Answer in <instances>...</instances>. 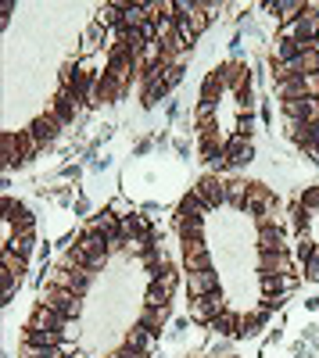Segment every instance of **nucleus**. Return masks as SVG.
I'll return each mask as SVG.
<instances>
[{
	"mask_svg": "<svg viewBox=\"0 0 319 358\" xmlns=\"http://www.w3.org/2000/svg\"><path fill=\"white\" fill-rule=\"evenodd\" d=\"M295 57H298V40H276V43H273V54H269L273 69H276V65H291Z\"/></svg>",
	"mask_w": 319,
	"mask_h": 358,
	"instance_id": "22",
	"label": "nucleus"
},
{
	"mask_svg": "<svg viewBox=\"0 0 319 358\" xmlns=\"http://www.w3.org/2000/svg\"><path fill=\"white\" fill-rule=\"evenodd\" d=\"M101 40H104V25L94 22V25L83 33V54H97V50H101Z\"/></svg>",
	"mask_w": 319,
	"mask_h": 358,
	"instance_id": "33",
	"label": "nucleus"
},
{
	"mask_svg": "<svg viewBox=\"0 0 319 358\" xmlns=\"http://www.w3.org/2000/svg\"><path fill=\"white\" fill-rule=\"evenodd\" d=\"M316 54H319V40H316Z\"/></svg>",
	"mask_w": 319,
	"mask_h": 358,
	"instance_id": "48",
	"label": "nucleus"
},
{
	"mask_svg": "<svg viewBox=\"0 0 319 358\" xmlns=\"http://www.w3.org/2000/svg\"><path fill=\"white\" fill-rule=\"evenodd\" d=\"M295 244H298V248H295V255H298V262L305 265V262H309V255L316 251V244H312V236H309V233H298V241H295Z\"/></svg>",
	"mask_w": 319,
	"mask_h": 358,
	"instance_id": "38",
	"label": "nucleus"
},
{
	"mask_svg": "<svg viewBox=\"0 0 319 358\" xmlns=\"http://www.w3.org/2000/svg\"><path fill=\"white\" fill-rule=\"evenodd\" d=\"M298 201H302V208L309 215H319V187H305V194Z\"/></svg>",
	"mask_w": 319,
	"mask_h": 358,
	"instance_id": "36",
	"label": "nucleus"
},
{
	"mask_svg": "<svg viewBox=\"0 0 319 358\" xmlns=\"http://www.w3.org/2000/svg\"><path fill=\"white\" fill-rule=\"evenodd\" d=\"M176 33H180V36H183L190 47H194V40H197V36H194V29H190V22H187V18H176Z\"/></svg>",
	"mask_w": 319,
	"mask_h": 358,
	"instance_id": "45",
	"label": "nucleus"
},
{
	"mask_svg": "<svg viewBox=\"0 0 319 358\" xmlns=\"http://www.w3.org/2000/svg\"><path fill=\"white\" fill-rule=\"evenodd\" d=\"M237 133L251 140V133H255V115H251V111H241V115H237Z\"/></svg>",
	"mask_w": 319,
	"mask_h": 358,
	"instance_id": "41",
	"label": "nucleus"
},
{
	"mask_svg": "<svg viewBox=\"0 0 319 358\" xmlns=\"http://www.w3.org/2000/svg\"><path fill=\"white\" fill-rule=\"evenodd\" d=\"M258 273H266V276H291V273H295L291 251H269V255H258Z\"/></svg>",
	"mask_w": 319,
	"mask_h": 358,
	"instance_id": "8",
	"label": "nucleus"
},
{
	"mask_svg": "<svg viewBox=\"0 0 319 358\" xmlns=\"http://www.w3.org/2000/svg\"><path fill=\"white\" fill-rule=\"evenodd\" d=\"M108 358H140V355H136V351H129V348H122V351H111Z\"/></svg>",
	"mask_w": 319,
	"mask_h": 358,
	"instance_id": "46",
	"label": "nucleus"
},
{
	"mask_svg": "<svg viewBox=\"0 0 319 358\" xmlns=\"http://www.w3.org/2000/svg\"><path fill=\"white\" fill-rule=\"evenodd\" d=\"M29 129H33V136H36V140L47 147V143H54L57 136H62V129H65V126L57 122V118H54L50 111H43V115H40V118H36V122L29 126Z\"/></svg>",
	"mask_w": 319,
	"mask_h": 358,
	"instance_id": "12",
	"label": "nucleus"
},
{
	"mask_svg": "<svg viewBox=\"0 0 319 358\" xmlns=\"http://www.w3.org/2000/svg\"><path fill=\"white\" fill-rule=\"evenodd\" d=\"M43 283H54V287H65V290H72V294H86L90 290V280H94V273L90 268H69V265H47L43 268Z\"/></svg>",
	"mask_w": 319,
	"mask_h": 358,
	"instance_id": "2",
	"label": "nucleus"
},
{
	"mask_svg": "<svg viewBox=\"0 0 319 358\" xmlns=\"http://www.w3.org/2000/svg\"><path fill=\"white\" fill-rule=\"evenodd\" d=\"M266 8L276 11V18H280L283 25H291V22H298V18L305 15L309 4H302V0H276V4H266Z\"/></svg>",
	"mask_w": 319,
	"mask_h": 358,
	"instance_id": "19",
	"label": "nucleus"
},
{
	"mask_svg": "<svg viewBox=\"0 0 319 358\" xmlns=\"http://www.w3.org/2000/svg\"><path fill=\"white\" fill-rule=\"evenodd\" d=\"M126 348L136 351L140 358H148V355L155 351V334H151V330H143V326L136 322L133 330H126Z\"/></svg>",
	"mask_w": 319,
	"mask_h": 358,
	"instance_id": "13",
	"label": "nucleus"
},
{
	"mask_svg": "<svg viewBox=\"0 0 319 358\" xmlns=\"http://www.w3.org/2000/svg\"><path fill=\"white\" fill-rule=\"evenodd\" d=\"M18 151H22V165H25V162H33V158L43 151V143L33 136V129H29V126L18 129Z\"/></svg>",
	"mask_w": 319,
	"mask_h": 358,
	"instance_id": "25",
	"label": "nucleus"
},
{
	"mask_svg": "<svg viewBox=\"0 0 319 358\" xmlns=\"http://www.w3.org/2000/svg\"><path fill=\"white\" fill-rule=\"evenodd\" d=\"M295 25H298V40L316 43V40H319V4H309V8H305V15H302Z\"/></svg>",
	"mask_w": 319,
	"mask_h": 358,
	"instance_id": "15",
	"label": "nucleus"
},
{
	"mask_svg": "<svg viewBox=\"0 0 319 358\" xmlns=\"http://www.w3.org/2000/svg\"><path fill=\"white\" fill-rule=\"evenodd\" d=\"M190 194L201 197L208 208H222V204H226V179H219V176H201L197 183L190 187Z\"/></svg>",
	"mask_w": 319,
	"mask_h": 358,
	"instance_id": "5",
	"label": "nucleus"
},
{
	"mask_svg": "<svg viewBox=\"0 0 319 358\" xmlns=\"http://www.w3.org/2000/svg\"><path fill=\"white\" fill-rule=\"evenodd\" d=\"M273 208H276L273 187H266V183H251V187H248V201H244V208H241L244 215H262V212H273Z\"/></svg>",
	"mask_w": 319,
	"mask_h": 358,
	"instance_id": "6",
	"label": "nucleus"
},
{
	"mask_svg": "<svg viewBox=\"0 0 319 358\" xmlns=\"http://www.w3.org/2000/svg\"><path fill=\"white\" fill-rule=\"evenodd\" d=\"M258 255H269V251H287V236L283 226H269V229H258Z\"/></svg>",
	"mask_w": 319,
	"mask_h": 358,
	"instance_id": "14",
	"label": "nucleus"
},
{
	"mask_svg": "<svg viewBox=\"0 0 319 358\" xmlns=\"http://www.w3.org/2000/svg\"><path fill=\"white\" fill-rule=\"evenodd\" d=\"M25 326H36V330H57V334H69V319L65 315H57L54 308H47V305H40L36 301V308H33V315H29V322Z\"/></svg>",
	"mask_w": 319,
	"mask_h": 358,
	"instance_id": "7",
	"label": "nucleus"
},
{
	"mask_svg": "<svg viewBox=\"0 0 319 358\" xmlns=\"http://www.w3.org/2000/svg\"><path fill=\"white\" fill-rule=\"evenodd\" d=\"M36 297H40V305L54 308L57 315H65V319H79V312H83V297L79 294H72L65 287H54V283H43V280H40Z\"/></svg>",
	"mask_w": 319,
	"mask_h": 358,
	"instance_id": "1",
	"label": "nucleus"
},
{
	"mask_svg": "<svg viewBox=\"0 0 319 358\" xmlns=\"http://www.w3.org/2000/svg\"><path fill=\"white\" fill-rule=\"evenodd\" d=\"M176 233H180V244L205 241V219H176Z\"/></svg>",
	"mask_w": 319,
	"mask_h": 358,
	"instance_id": "20",
	"label": "nucleus"
},
{
	"mask_svg": "<svg viewBox=\"0 0 319 358\" xmlns=\"http://www.w3.org/2000/svg\"><path fill=\"white\" fill-rule=\"evenodd\" d=\"M212 212V208L201 201V197H194V194H187L183 201H180V208H176V219H205Z\"/></svg>",
	"mask_w": 319,
	"mask_h": 358,
	"instance_id": "21",
	"label": "nucleus"
},
{
	"mask_svg": "<svg viewBox=\"0 0 319 358\" xmlns=\"http://www.w3.org/2000/svg\"><path fill=\"white\" fill-rule=\"evenodd\" d=\"M4 268H8V273H15V276L22 280V273H25V258H18L11 248H4Z\"/></svg>",
	"mask_w": 319,
	"mask_h": 358,
	"instance_id": "37",
	"label": "nucleus"
},
{
	"mask_svg": "<svg viewBox=\"0 0 319 358\" xmlns=\"http://www.w3.org/2000/svg\"><path fill=\"white\" fill-rule=\"evenodd\" d=\"M219 76H222V86L237 94V90L248 83V65H244V62H226V65L219 69Z\"/></svg>",
	"mask_w": 319,
	"mask_h": 358,
	"instance_id": "16",
	"label": "nucleus"
},
{
	"mask_svg": "<svg viewBox=\"0 0 319 358\" xmlns=\"http://www.w3.org/2000/svg\"><path fill=\"white\" fill-rule=\"evenodd\" d=\"M169 94L165 83H155V86H143V108H158V101Z\"/></svg>",
	"mask_w": 319,
	"mask_h": 358,
	"instance_id": "34",
	"label": "nucleus"
},
{
	"mask_svg": "<svg viewBox=\"0 0 319 358\" xmlns=\"http://www.w3.org/2000/svg\"><path fill=\"white\" fill-rule=\"evenodd\" d=\"M4 248H11L18 258H25V262H29V255H33V248H36V233H15V241H11V244H4Z\"/></svg>",
	"mask_w": 319,
	"mask_h": 358,
	"instance_id": "30",
	"label": "nucleus"
},
{
	"mask_svg": "<svg viewBox=\"0 0 319 358\" xmlns=\"http://www.w3.org/2000/svg\"><path fill=\"white\" fill-rule=\"evenodd\" d=\"M187 22H190V29H194V36H201V33H205V29H208V22H212V18H208L205 11H201V0H197V11H194V15H190Z\"/></svg>",
	"mask_w": 319,
	"mask_h": 358,
	"instance_id": "40",
	"label": "nucleus"
},
{
	"mask_svg": "<svg viewBox=\"0 0 319 358\" xmlns=\"http://www.w3.org/2000/svg\"><path fill=\"white\" fill-rule=\"evenodd\" d=\"M187 312H190L194 322H205V326H208L219 312H226V297H222V290H215V294H208V297H190Z\"/></svg>",
	"mask_w": 319,
	"mask_h": 358,
	"instance_id": "4",
	"label": "nucleus"
},
{
	"mask_svg": "<svg viewBox=\"0 0 319 358\" xmlns=\"http://www.w3.org/2000/svg\"><path fill=\"white\" fill-rule=\"evenodd\" d=\"M97 83H101V97H104V104H119L122 101V94H126V86L122 83H115L104 69L97 72Z\"/></svg>",
	"mask_w": 319,
	"mask_h": 358,
	"instance_id": "24",
	"label": "nucleus"
},
{
	"mask_svg": "<svg viewBox=\"0 0 319 358\" xmlns=\"http://www.w3.org/2000/svg\"><path fill=\"white\" fill-rule=\"evenodd\" d=\"M108 212H115L119 219H129V215H133V204H129L126 197H115V201L108 204Z\"/></svg>",
	"mask_w": 319,
	"mask_h": 358,
	"instance_id": "42",
	"label": "nucleus"
},
{
	"mask_svg": "<svg viewBox=\"0 0 319 358\" xmlns=\"http://www.w3.org/2000/svg\"><path fill=\"white\" fill-rule=\"evenodd\" d=\"M226 162L229 165H251L255 162V147H251V140L248 136H241V133H234V136H226Z\"/></svg>",
	"mask_w": 319,
	"mask_h": 358,
	"instance_id": "9",
	"label": "nucleus"
},
{
	"mask_svg": "<svg viewBox=\"0 0 319 358\" xmlns=\"http://www.w3.org/2000/svg\"><path fill=\"white\" fill-rule=\"evenodd\" d=\"M18 283H22V280H18L15 273H8V268H4V273H0V287H4V305H8V301H11V297H15V290H18Z\"/></svg>",
	"mask_w": 319,
	"mask_h": 358,
	"instance_id": "39",
	"label": "nucleus"
},
{
	"mask_svg": "<svg viewBox=\"0 0 319 358\" xmlns=\"http://www.w3.org/2000/svg\"><path fill=\"white\" fill-rule=\"evenodd\" d=\"M305 155L312 158V165H319V147H305Z\"/></svg>",
	"mask_w": 319,
	"mask_h": 358,
	"instance_id": "47",
	"label": "nucleus"
},
{
	"mask_svg": "<svg viewBox=\"0 0 319 358\" xmlns=\"http://www.w3.org/2000/svg\"><path fill=\"white\" fill-rule=\"evenodd\" d=\"M248 187H251L248 179H226V204L241 212L244 201H248Z\"/></svg>",
	"mask_w": 319,
	"mask_h": 358,
	"instance_id": "26",
	"label": "nucleus"
},
{
	"mask_svg": "<svg viewBox=\"0 0 319 358\" xmlns=\"http://www.w3.org/2000/svg\"><path fill=\"white\" fill-rule=\"evenodd\" d=\"M208 330H212V334H222V337H234V341H237V334H241V319H237V312H229V308H226V312H219V315L208 322Z\"/></svg>",
	"mask_w": 319,
	"mask_h": 358,
	"instance_id": "18",
	"label": "nucleus"
},
{
	"mask_svg": "<svg viewBox=\"0 0 319 358\" xmlns=\"http://www.w3.org/2000/svg\"><path fill=\"white\" fill-rule=\"evenodd\" d=\"M208 268H212L208 248H201V251H183V273H208Z\"/></svg>",
	"mask_w": 319,
	"mask_h": 358,
	"instance_id": "23",
	"label": "nucleus"
},
{
	"mask_svg": "<svg viewBox=\"0 0 319 358\" xmlns=\"http://www.w3.org/2000/svg\"><path fill=\"white\" fill-rule=\"evenodd\" d=\"M65 337L57 330H36V326H25L22 330V348H57Z\"/></svg>",
	"mask_w": 319,
	"mask_h": 358,
	"instance_id": "11",
	"label": "nucleus"
},
{
	"mask_svg": "<svg viewBox=\"0 0 319 358\" xmlns=\"http://www.w3.org/2000/svg\"><path fill=\"white\" fill-rule=\"evenodd\" d=\"M90 229L101 233V236H115V233H119V215L104 208V212H97V215L90 219Z\"/></svg>",
	"mask_w": 319,
	"mask_h": 358,
	"instance_id": "27",
	"label": "nucleus"
},
{
	"mask_svg": "<svg viewBox=\"0 0 319 358\" xmlns=\"http://www.w3.org/2000/svg\"><path fill=\"white\" fill-rule=\"evenodd\" d=\"M169 290L162 287V283H151L148 287V294H143V305H148V308H169Z\"/></svg>",
	"mask_w": 319,
	"mask_h": 358,
	"instance_id": "32",
	"label": "nucleus"
},
{
	"mask_svg": "<svg viewBox=\"0 0 319 358\" xmlns=\"http://www.w3.org/2000/svg\"><path fill=\"white\" fill-rule=\"evenodd\" d=\"M302 268H305V276H309V280H319V244H316V251L309 255V262H305Z\"/></svg>",
	"mask_w": 319,
	"mask_h": 358,
	"instance_id": "44",
	"label": "nucleus"
},
{
	"mask_svg": "<svg viewBox=\"0 0 319 358\" xmlns=\"http://www.w3.org/2000/svg\"><path fill=\"white\" fill-rule=\"evenodd\" d=\"M136 322L143 326V330H151L155 337L165 330V322H169V308H148V305H143L140 308V315H136Z\"/></svg>",
	"mask_w": 319,
	"mask_h": 358,
	"instance_id": "17",
	"label": "nucleus"
},
{
	"mask_svg": "<svg viewBox=\"0 0 319 358\" xmlns=\"http://www.w3.org/2000/svg\"><path fill=\"white\" fill-rule=\"evenodd\" d=\"M148 18H151L148 15V4H126V11H122V25L126 29H140Z\"/></svg>",
	"mask_w": 319,
	"mask_h": 358,
	"instance_id": "31",
	"label": "nucleus"
},
{
	"mask_svg": "<svg viewBox=\"0 0 319 358\" xmlns=\"http://www.w3.org/2000/svg\"><path fill=\"white\" fill-rule=\"evenodd\" d=\"M47 111H50L62 126H72V122H76V115L83 111V101L72 94L69 86H57V94H54V101L47 104Z\"/></svg>",
	"mask_w": 319,
	"mask_h": 358,
	"instance_id": "3",
	"label": "nucleus"
},
{
	"mask_svg": "<svg viewBox=\"0 0 319 358\" xmlns=\"http://www.w3.org/2000/svg\"><path fill=\"white\" fill-rule=\"evenodd\" d=\"M183 72H187V69H183V62H180V65H169V69H165V86H169V90H172V86H180Z\"/></svg>",
	"mask_w": 319,
	"mask_h": 358,
	"instance_id": "43",
	"label": "nucleus"
},
{
	"mask_svg": "<svg viewBox=\"0 0 319 358\" xmlns=\"http://www.w3.org/2000/svg\"><path fill=\"white\" fill-rule=\"evenodd\" d=\"M122 11H126L122 0H115V4H104V8L97 11V25H104V29H119V25H122Z\"/></svg>",
	"mask_w": 319,
	"mask_h": 358,
	"instance_id": "28",
	"label": "nucleus"
},
{
	"mask_svg": "<svg viewBox=\"0 0 319 358\" xmlns=\"http://www.w3.org/2000/svg\"><path fill=\"white\" fill-rule=\"evenodd\" d=\"M222 90H226V86H222V76H219V69H215V72L205 76V83H201V101H205V104H215Z\"/></svg>",
	"mask_w": 319,
	"mask_h": 358,
	"instance_id": "29",
	"label": "nucleus"
},
{
	"mask_svg": "<svg viewBox=\"0 0 319 358\" xmlns=\"http://www.w3.org/2000/svg\"><path fill=\"white\" fill-rule=\"evenodd\" d=\"M151 283H162V287H165V290L172 294V290H176V283H180V273H176V268H172V265H165V268H162V273H158V276H155Z\"/></svg>",
	"mask_w": 319,
	"mask_h": 358,
	"instance_id": "35",
	"label": "nucleus"
},
{
	"mask_svg": "<svg viewBox=\"0 0 319 358\" xmlns=\"http://www.w3.org/2000/svg\"><path fill=\"white\" fill-rule=\"evenodd\" d=\"M215 290H222L215 268H208V273H187V294H190V297H208V294H215Z\"/></svg>",
	"mask_w": 319,
	"mask_h": 358,
	"instance_id": "10",
	"label": "nucleus"
}]
</instances>
